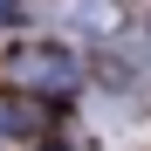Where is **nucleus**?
<instances>
[{
	"mask_svg": "<svg viewBox=\"0 0 151 151\" xmlns=\"http://www.w3.org/2000/svg\"><path fill=\"white\" fill-rule=\"evenodd\" d=\"M41 151H69V144H41Z\"/></svg>",
	"mask_w": 151,
	"mask_h": 151,
	"instance_id": "nucleus-4",
	"label": "nucleus"
},
{
	"mask_svg": "<svg viewBox=\"0 0 151 151\" xmlns=\"http://www.w3.org/2000/svg\"><path fill=\"white\" fill-rule=\"evenodd\" d=\"M0 131H35V110H14V103H0Z\"/></svg>",
	"mask_w": 151,
	"mask_h": 151,
	"instance_id": "nucleus-3",
	"label": "nucleus"
},
{
	"mask_svg": "<svg viewBox=\"0 0 151 151\" xmlns=\"http://www.w3.org/2000/svg\"><path fill=\"white\" fill-rule=\"evenodd\" d=\"M14 89L21 96H69V89H83V62H76V48L62 41H28V48H14Z\"/></svg>",
	"mask_w": 151,
	"mask_h": 151,
	"instance_id": "nucleus-1",
	"label": "nucleus"
},
{
	"mask_svg": "<svg viewBox=\"0 0 151 151\" xmlns=\"http://www.w3.org/2000/svg\"><path fill=\"white\" fill-rule=\"evenodd\" d=\"M55 21L76 28V35H89V41H110V35L124 28V7H117V0H62Z\"/></svg>",
	"mask_w": 151,
	"mask_h": 151,
	"instance_id": "nucleus-2",
	"label": "nucleus"
}]
</instances>
